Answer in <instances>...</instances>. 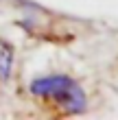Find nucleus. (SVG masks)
<instances>
[{
  "instance_id": "nucleus-1",
  "label": "nucleus",
  "mask_w": 118,
  "mask_h": 120,
  "mask_svg": "<svg viewBox=\"0 0 118 120\" xmlns=\"http://www.w3.org/2000/svg\"><path fill=\"white\" fill-rule=\"evenodd\" d=\"M31 94L37 98L53 103L59 107L64 114H81L88 107L85 92L74 79L66 74H48V76H37L31 81Z\"/></svg>"
},
{
  "instance_id": "nucleus-2",
  "label": "nucleus",
  "mask_w": 118,
  "mask_h": 120,
  "mask_svg": "<svg viewBox=\"0 0 118 120\" xmlns=\"http://www.w3.org/2000/svg\"><path fill=\"white\" fill-rule=\"evenodd\" d=\"M13 57H15V50L9 41L0 39V79H9L11 68H13Z\"/></svg>"
}]
</instances>
